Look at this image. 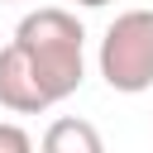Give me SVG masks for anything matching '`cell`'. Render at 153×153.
I'll return each instance as SVG.
<instances>
[{
  "label": "cell",
  "instance_id": "obj_6",
  "mask_svg": "<svg viewBox=\"0 0 153 153\" xmlns=\"http://www.w3.org/2000/svg\"><path fill=\"white\" fill-rule=\"evenodd\" d=\"M72 5H86V10H100V5H110V0H72Z\"/></svg>",
  "mask_w": 153,
  "mask_h": 153
},
{
  "label": "cell",
  "instance_id": "obj_4",
  "mask_svg": "<svg viewBox=\"0 0 153 153\" xmlns=\"http://www.w3.org/2000/svg\"><path fill=\"white\" fill-rule=\"evenodd\" d=\"M38 153H105V139L91 120H76V115H62L43 129L38 139Z\"/></svg>",
  "mask_w": 153,
  "mask_h": 153
},
{
  "label": "cell",
  "instance_id": "obj_2",
  "mask_svg": "<svg viewBox=\"0 0 153 153\" xmlns=\"http://www.w3.org/2000/svg\"><path fill=\"white\" fill-rule=\"evenodd\" d=\"M96 67L105 76L110 91L120 96H139L153 86V10H124L110 19Z\"/></svg>",
  "mask_w": 153,
  "mask_h": 153
},
{
  "label": "cell",
  "instance_id": "obj_5",
  "mask_svg": "<svg viewBox=\"0 0 153 153\" xmlns=\"http://www.w3.org/2000/svg\"><path fill=\"white\" fill-rule=\"evenodd\" d=\"M0 153H33L29 129H24V124H14V120H0Z\"/></svg>",
  "mask_w": 153,
  "mask_h": 153
},
{
  "label": "cell",
  "instance_id": "obj_3",
  "mask_svg": "<svg viewBox=\"0 0 153 153\" xmlns=\"http://www.w3.org/2000/svg\"><path fill=\"white\" fill-rule=\"evenodd\" d=\"M0 105L14 110V115H43V110H53V100L43 96L33 67L24 62V53L14 43L0 48Z\"/></svg>",
  "mask_w": 153,
  "mask_h": 153
},
{
  "label": "cell",
  "instance_id": "obj_1",
  "mask_svg": "<svg viewBox=\"0 0 153 153\" xmlns=\"http://www.w3.org/2000/svg\"><path fill=\"white\" fill-rule=\"evenodd\" d=\"M10 43L24 53V62L33 67V76L53 105L76 96V86L86 81V29L72 10H62V5L29 10Z\"/></svg>",
  "mask_w": 153,
  "mask_h": 153
}]
</instances>
